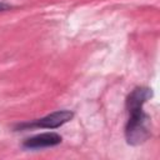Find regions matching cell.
I'll return each instance as SVG.
<instances>
[{
	"mask_svg": "<svg viewBox=\"0 0 160 160\" xmlns=\"http://www.w3.org/2000/svg\"><path fill=\"white\" fill-rule=\"evenodd\" d=\"M130 118L125 128L126 141L131 145L142 144L150 136V126H149V116L141 110L129 112Z\"/></svg>",
	"mask_w": 160,
	"mask_h": 160,
	"instance_id": "cell-1",
	"label": "cell"
},
{
	"mask_svg": "<svg viewBox=\"0 0 160 160\" xmlns=\"http://www.w3.org/2000/svg\"><path fill=\"white\" fill-rule=\"evenodd\" d=\"M74 116L72 111L69 110H60V111H55L51 112L41 119H38L32 122H26V124H21L19 125L20 129L22 128H45V129H55L61 126L62 124L68 122L69 120H71Z\"/></svg>",
	"mask_w": 160,
	"mask_h": 160,
	"instance_id": "cell-2",
	"label": "cell"
},
{
	"mask_svg": "<svg viewBox=\"0 0 160 160\" xmlns=\"http://www.w3.org/2000/svg\"><path fill=\"white\" fill-rule=\"evenodd\" d=\"M61 140H62L61 136L56 132H42V134L26 139L22 145L26 149H41V148L55 146L60 144Z\"/></svg>",
	"mask_w": 160,
	"mask_h": 160,
	"instance_id": "cell-3",
	"label": "cell"
},
{
	"mask_svg": "<svg viewBox=\"0 0 160 160\" xmlns=\"http://www.w3.org/2000/svg\"><path fill=\"white\" fill-rule=\"evenodd\" d=\"M152 92L150 89L148 88H136L131 91V94L128 96L126 100V108L129 112L132 111H138L142 109V105L145 104V101L151 98Z\"/></svg>",
	"mask_w": 160,
	"mask_h": 160,
	"instance_id": "cell-4",
	"label": "cell"
},
{
	"mask_svg": "<svg viewBox=\"0 0 160 160\" xmlns=\"http://www.w3.org/2000/svg\"><path fill=\"white\" fill-rule=\"evenodd\" d=\"M11 6L8 5V4H4V2H0V11H5V10H9Z\"/></svg>",
	"mask_w": 160,
	"mask_h": 160,
	"instance_id": "cell-5",
	"label": "cell"
}]
</instances>
